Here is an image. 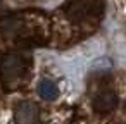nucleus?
<instances>
[{
    "instance_id": "obj_3",
    "label": "nucleus",
    "mask_w": 126,
    "mask_h": 124,
    "mask_svg": "<svg viewBox=\"0 0 126 124\" xmlns=\"http://www.w3.org/2000/svg\"><path fill=\"white\" fill-rule=\"evenodd\" d=\"M24 60L17 55H9L5 57V60L2 62V74L5 78H17L23 74L24 71Z\"/></svg>"
},
{
    "instance_id": "obj_1",
    "label": "nucleus",
    "mask_w": 126,
    "mask_h": 124,
    "mask_svg": "<svg viewBox=\"0 0 126 124\" xmlns=\"http://www.w3.org/2000/svg\"><path fill=\"white\" fill-rule=\"evenodd\" d=\"M116 103H117V96H116L114 90L107 88V86L100 88L93 96V109H95V112H100V114H107V112L114 110Z\"/></svg>"
},
{
    "instance_id": "obj_2",
    "label": "nucleus",
    "mask_w": 126,
    "mask_h": 124,
    "mask_svg": "<svg viewBox=\"0 0 126 124\" xmlns=\"http://www.w3.org/2000/svg\"><path fill=\"white\" fill-rule=\"evenodd\" d=\"M16 124H36L38 122V109L31 102H21L14 112Z\"/></svg>"
},
{
    "instance_id": "obj_4",
    "label": "nucleus",
    "mask_w": 126,
    "mask_h": 124,
    "mask_svg": "<svg viewBox=\"0 0 126 124\" xmlns=\"http://www.w3.org/2000/svg\"><path fill=\"white\" fill-rule=\"evenodd\" d=\"M38 95H40L43 100H54V98H57V95H59V88H57V84H55L54 81H50V79H42V81L38 83Z\"/></svg>"
}]
</instances>
